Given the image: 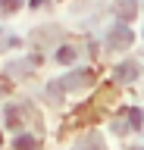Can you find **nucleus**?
<instances>
[{"label":"nucleus","instance_id":"obj_1","mask_svg":"<svg viewBox=\"0 0 144 150\" xmlns=\"http://www.w3.org/2000/svg\"><path fill=\"white\" fill-rule=\"evenodd\" d=\"M88 84H94V72H91V69H78V72L66 75V78H60V81H50L47 84V94H50V97H63V91L88 88Z\"/></svg>","mask_w":144,"mask_h":150},{"label":"nucleus","instance_id":"obj_2","mask_svg":"<svg viewBox=\"0 0 144 150\" xmlns=\"http://www.w3.org/2000/svg\"><path fill=\"white\" fill-rule=\"evenodd\" d=\"M132 44H135V31L128 25H122V22L106 31V47H110V50H128Z\"/></svg>","mask_w":144,"mask_h":150},{"label":"nucleus","instance_id":"obj_3","mask_svg":"<svg viewBox=\"0 0 144 150\" xmlns=\"http://www.w3.org/2000/svg\"><path fill=\"white\" fill-rule=\"evenodd\" d=\"M141 122H144V112H141V110H135V106H132V110H125L122 116L116 119V125H113V128L119 131V134H125L128 128H141Z\"/></svg>","mask_w":144,"mask_h":150},{"label":"nucleus","instance_id":"obj_4","mask_svg":"<svg viewBox=\"0 0 144 150\" xmlns=\"http://www.w3.org/2000/svg\"><path fill=\"white\" fill-rule=\"evenodd\" d=\"M116 81H122V84H128V81H135L138 75H141V66L135 63V59H125V63H119L116 66Z\"/></svg>","mask_w":144,"mask_h":150},{"label":"nucleus","instance_id":"obj_5","mask_svg":"<svg viewBox=\"0 0 144 150\" xmlns=\"http://www.w3.org/2000/svg\"><path fill=\"white\" fill-rule=\"evenodd\" d=\"M113 13L119 22H128V19L138 16V0H116L113 3Z\"/></svg>","mask_w":144,"mask_h":150},{"label":"nucleus","instance_id":"obj_6","mask_svg":"<svg viewBox=\"0 0 144 150\" xmlns=\"http://www.w3.org/2000/svg\"><path fill=\"white\" fill-rule=\"evenodd\" d=\"M13 147L16 150H38V138H35V134H19Z\"/></svg>","mask_w":144,"mask_h":150},{"label":"nucleus","instance_id":"obj_7","mask_svg":"<svg viewBox=\"0 0 144 150\" xmlns=\"http://www.w3.org/2000/svg\"><path fill=\"white\" fill-rule=\"evenodd\" d=\"M75 59V47H60L57 50V63H72Z\"/></svg>","mask_w":144,"mask_h":150},{"label":"nucleus","instance_id":"obj_8","mask_svg":"<svg viewBox=\"0 0 144 150\" xmlns=\"http://www.w3.org/2000/svg\"><path fill=\"white\" fill-rule=\"evenodd\" d=\"M22 6V0H0V13L6 16V13H16V9Z\"/></svg>","mask_w":144,"mask_h":150}]
</instances>
